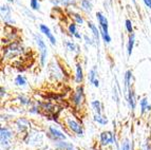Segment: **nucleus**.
Here are the masks:
<instances>
[{
	"instance_id": "obj_19",
	"label": "nucleus",
	"mask_w": 151,
	"mask_h": 150,
	"mask_svg": "<svg viewBox=\"0 0 151 150\" xmlns=\"http://www.w3.org/2000/svg\"><path fill=\"white\" fill-rule=\"evenodd\" d=\"M150 109V106L148 105V100L147 98H143L141 100V112L144 113L146 110H149Z\"/></svg>"
},
{
	"instance_id": "obj_13",
	"label": "nucleus",
	"mask_w": 151,
	"mask_h": 150,
	"mask_svg": "<svg viewBox=\"0 0 151 150\" xmlns=\"http://www.w3.org/2000/svg\"><path fill=\"white\" fill-rule=\"evenodd\" d=\"M83 78V69H81V66L78 63V65H76V83H81Z\"/></svg>"
},
{
	"instance_id": "obj_24",
	"label": "nucleus",
	"mask_w": 151,
	"mask_h": 150,
	"mask_svg": "<svg viewBox=\"0 0 151 150\" xmlns=\"http://www.w3.org/2000/svg\"><path fill=\"white\" fill-rule=\"evenodd\" d=\"M30 5L33 10H39V1L38 0H31L30 1Z\"/></svg>"
},
{
	"instance_id": "obj_4",
	"label": "nucleus",
	"mask_w": 151,
	"mask_h": 150,
	"mask_svg": "<svg viewBox=\"0 0 151 150\" xmlns=\"http://www.w3.org/2000/svg\"><path fill=\"white\" fill-rule=\"evenodd\" d=\"M67 124H68V127L70 128L73 132H75L76 134L79 135V136L83 135V129H81V126L79 125L77 122H75V120H72V118H68V120H67Z\"/></svg>"
},
{
	"instance_id": "obj_6",
	"label": "nucleus",
	"mask_w": 151,
	"mask_h": 150,
	"mask_svg": "<svg viewBox=\"0 0 151 150\" xmlns=\"http://www.w3.org/2000/svg\"><path fill=\"white\" fill-rule=\"evenodd\" d=\"M1 16L4 20L5 23H12L13 20L11 19V10L8 5H2L1 6Z\"/></svg>"
},
{
	"instance_id": "obj_12",
	"label": "nucleus",
	"mask_w": 151,
	"mask_h": 150,
	"mask_svg": "<svg viewBox=\"0 0 151 150\" xmlns=\"http://www.w3.org/2000/svg\"><path fill=\"white\" fill-rule=\"evenodd\" d=\"M17 127L19 130L23 131L24 129H27L29 127V120H25V118H19L17 120Z\"/></svg>"
},
{
	"instance_id": "obj_10",
	"label": "nucleus",
	"mask_w": 151,
	"mask_h": 150,
	"mask_svg": "<svg viewBox=\"0 0 151 150\" xmlns=\"http://www.w3.org/2000/svg\"><path fill=\"white\" fill-rule=\"evenodd\" d=\"M128 100H129V105H130L131 109L134 110V108H135L136 105V102H135V95H134V92L132 89L128 91Z\"/></svg>"
},
{
	"instance_id": "obj_28",
	"label": "nucleus",
	"mask_w": 151,
	"mask_h": 150,
	"mask_svg": "<svg viewBox=\"0 0 151 150\" xmlns=\"http://www.w3.org/2000/svg\"><path fill=\"white\" fill-rule=\"evenodd\" d=\"M69 32L72 34V35H75L76 33V25H74V23H71L70 25H69Z\"/></svg>"
},
{
	"instance_id": "obj_37",
	"label": "nucleus",
	"mask_w": 151,
	"mask_h": 150,
	"mask_svg": "<svg viewBox=\"0 0 151 150\" xmlns=\"http://www.w3.org/2000/svg\"><path fill=\"white\" fill-rule=\"evenodd\" d=\"M8 1H10V2H13V0H8Z\"/></svg>"
},
{
	"instance_id": "obj_31",
	"label": "nucleus",
	"mask_w": 151,
	"mask_h": 150,
	"mask_svg": "<svg viewBox=\"0 0 151 150\" xmlns=\"http://www.w3.org/2000/svg\"><path fill=\"white\" fill-rule=\"evenodd\" d=\"M72 2V0H60V3H63V5H69Z\"/></svg>"
},
{
	"instance_id": "obj_26",
	"label": "nucleus",
	"mask_w": 151,
	"mask_h": 150,
	"mask_svg": "<svg viewBox=\"0 0 151 150\" xmlns=\"http://www.w3.org/2000/svg\"><path fill=\"white\" fill-rule=\"evenodd\" d=\"M126 29H127V31H128L129 33H132L133 32V28H132V23H131V21L129 19H127L126 20Z\"/></svg>"
},
{
	"instance_id": "obj_18",
	"label": "nucleus",
	"mask_w": 151,
	"mask_h": 150,
	"mask_svg": "<svg viewBox=\"0 0 151 150\" xmlns=\"http://www.w3.org/2000/svg\"><path fill=\"white\" fill-rule=\"evenodd\" d=\"M15 83H16V85H17V86H20V87H22V86L27 85V79L23 77L22 75H18L17 77L15 78Z\"/></svg>"
},
{
	"instance_id": "obj_27",
	"label": "nucleus",
	"mask_w": 151,
	"mask_h": 150,
	"mask_svg": "<svg viewBox=\"0 0 151 150\" xmlns=\"http://www.w3.org/2000/svg\"><path fill=\"white\" fill-rule=\"evenodd\" d=\"M18 100H20V103L22 104V105H29V104L31 103V100H29V98L23 97V96H19V97H18Z\"/></svg>"
},
{
	"instance_id": "obj_35",
	"label": "nucleus",
	"mask_w": 151,
	"mask_h": 150,
	"mask_svg": "<svg viewBox=\"0 0 151 150\" xmlns=\"http://www.w3.org/2000/svg\"><path fill=\"white\" fill-rule=\"evenodd\" d=\"M74 36H75L76 38H78V39H81V36L79 35V34H78V33H76V34H75V35H74Z\"/></svg>"
},
{
	"instance_id": "obj_20",
	"label": "nucleus",
	"mask_w": 151,
	"mask_h": 150,
	"mask_svg": "<svg viewBox=\"0 0 151 150\" xmlns=\"http://www.w3.org/2000/svg\"><path fill=\"white\" fill-rule=\"evenodd\" d=\"M92 107H93V109L96 112V114H101V103H99V100H94V102H92Z\"/></svg>"
},
{
	"instance_id": "obj_9",
	"label": "nucleus",
	"mask_w": 151,
	"mask_h": 150,
	"mask_svg": "<svg viewBox=\"0 0 151 150\" xmlns=\"http://www.w3.org/2000/svg\"><path fill=\"white\" fill-rule=\"evenodd\" d=\"M40 30H41V32H42L43 34H45V35L49 38V40L51 41V43H52V45H55V43H56L55 37H54V36L52 35V33H51L50 29H49L48 27H47V25H40Z\"/></svg>"
},
{
	"instance_id": "obj_5",
	"label": "nucleus",
	"mask_w": 151,
	"mask_h": 150,
	"mask_svg": "<svg viewBox=\"0 0 151 150\" xmlns=\"http://www.w3.org/2000/svg\"><path fill=\"white\" fill-rule=\"evenodd\" d=\"M96 17H97L98 23L101 25V30L105 33H108V20H107V18L105 17V16L103 15V13H101V12H98L97 14H96Z\"/></svg>"
},
{
	"instance_id": "obj_23",
	"label": "nucleus",
	"mask_w": 151,
	"mask_h": 150,
	"mask_svg": "<svg viewBox=\"0 0 151 150\" xmlns=\"http://www.w3.org/2000/svg\"><path fill=\"white\" fill-rule=\"evenodd\" d=\"M65 45L68 48V50L70 51H74V52H78V47L73 43H70V41H67L65 43Z\"/></svg>"
},
{
	"instance_id": "obj_34",
	"label": "nucleus",
	"mask_w": 151,
	"mask_h": 150,
	"mask_svg": "<svg viewBox=\"0 0 151 150\" xmlns=\"http://www.w3.org/2000/svg\"><path fill=\"white\" fill-rule=\"evenodd\" d=\"M93 85L95 86V87H98V86H99V84H98V80L97 79H95V81L93 83Z\"/></svg>"
},
{
	"instance_id": "obj_30",
	"label": "nucleus",
	"mask_w": 151,
	"mask_h": 150,
	"mask_svg": "<svg viewBox=\"0 0 151 150\" xmlns=\"http://www.w3.org/2000/svg\"><path fill=\"white\" fill-rule=\"evenodd\" d=\"M122 150H130V145H129V141L126 140L124 142L123 146H122Z\"/></svg>"
},
{
	"instance_id": "obj_32",
	"label": "nucleus",
	"mask_w": 151,
	"mask_h": 150,
	"mask_svg": "<svg viewBox=\"0 0 151 150\" xmlns=\"http://www.w3.org/2000/svg\"><path fill=\"white\" fill-rule=\"evenodd\" d=\"M144 2H145L146 6H148L149 9H151V0H144Z\"/></svg>"
},
{
	"instance_id": "obj_29",
	"label": "nucleus",
	"mask_w": 151,
	"mask_h": 150,
	"mask_svg": "<svg viewBox=\"0 0 151 150\" xmlns=\"http://www.w3.org/2000/svg\"><path fill=\"white\" fill-rule=\"evenodd\" d=\"M74 18H75L76 22L79 23V25H83V17H81V15H78V14H74Z\"/></svg>"
},
{
	"instance_id": "obj_21",
	"label": "nucleus",
	"mask_w": 151,
	"mask_h": 150,
	"mask_svg": "<svg viewBox=\"0 0 151 150\" xmlns=\"http://www.w3.org/2000/svg\"><path fill=\"white\" fill-rule=\"evenodd\" d=\"M88 27L91 29V31L93 32V35L95 36V38H96V39H97V41H98V38H99V33H98L97 28H96L95 25H94L92 22H88Z\"/></svg>"
},
{
	"instance_id": "obj_3",
	"label": "nucleus",
	"mask_w": 151,
	"mask_h": 150,
	"mask_svg": "<svg viewBox=\"0 0 151 150\" xmlns=\"http://www.w3.org/2000/svg\"><path fill=\"white\" fill-rule=\"evenodd\" d=\"M0 131H1V146L5 148L9 147L10 140L12 138V132L9 130L8 128H4V127H1Z\"/></svg>"
},
{
	"instance_id": "obj_22",
	"label": "nucleus",
	"mask_w": 151,
	"mask_h": 150,
	"mask_svg": "<svg viewBox=\"0 0 151 150\" xmlns=\"http://www.w3.org/2000/svg\"><path fill=\"white\" fill-rule=\"evenodd\" d=\"M95 76H96V68L94 67L92 70L89 72V81L91 84H93L95 81Z\"/></svg>"
},
{
	"instance_id": "obj_17",
	"label": "nucleus",
	"mask_w": 151,
	"mask_h": 150,
	"mask_svg": "<svg viewBox=\"0 0 151 150\" xmlns=\"http://www.w3.org/2000/svg\"><path fill=\"white\" fill-rule=\"evenodd\" d=\"M130 77H131V71H127L126 74H125V91L130 90V88H129V85H130Z\"/></svg>"
},
{
	"instance_id": "obj_11",
	"label": "nucleus",
	"mask_w": 151,
	"mask_h": 150,
	"mask_svg": "<svg viewBox=\"0 0 151 150\" xmlns=\"http://www.w3.org/2000/svg\"><path fill=\"white\" fill-rule=\"evenodd\" d=\"M50 132L55 138H59V140H65V135H63L60 131H58L56 128L50 127Z\"/></svg>"
},
{
	"instance_id": "obj_15",
	"label": "nucleus",
	"mask_w": 151,
	"mask_h": 150,
	"mask_svg": "<svg viewBox=\"0 0 151 150\" xmlns=\"http://www.w3.org/2000/svg\"><path fill=\"white\" fill-rule=\"evenodd\" d=\"M81 8L86 12H91L92 10V4H91L90 0H81Z\"/></svg>"
},
{
	"instance_id": "obj_1",
	"label": "nucleus",
	"mask_w": 151,
	"mask_h": 150,
	"mask_svg": "<svg viewBox=\"0 0 151 150\" xmlns=\"http://www.w3.org/2000/svg\"><path fill=\"white\" fill-rule=\"evenodd\" d=\"M3 53H4L5 57L13 58L22 53V48L18 45V43H11V45H9L8 47L3 49Z\"/></svg>"
},
{
	"instance_id": "obj_14",
	"label": "nucleus",
	"mask_w": 151,
	"mask_h": 150,
	"mask_svg": "<svg viewBox=\"0 0 151 150\" xmlns=\"http://www.w3.org/2000/svg\"><path fill=\"white\" fill-rule=\"evenodd\" d=\"M133 45H134V34L131 33L129 36V43H128V55L130 56L132 50H133Z\"/></svg>"
},
{
	"instance_id": "obj_25",
	"label": "nucleus",
	"mask_w": 151,
	"mask_h": 150,
	"mask_svg": "<svg viewBox=\"0 0 151 150\" xmlns=\"http://www.w3.org/2000/svg\"><path fill=\"white\" fill-rule=\"evenodd\" d=\"M101 36H103V39H104V41H105V43H109L111 41V37L110 36H109V34L108 33H105L104 32L103 30H101Z\"/></svg>"
},
{
	"instance_id": "obj_33",
	"label": "nucleus",
	"mask_w": 151,
	"mask_h": 150,
	"mask_svg": "<svg viewBox=\"0 0 151 150\" xmlns=\"http://www.w3.org/2000/svg\"><path fill=\"white\" fill-rule=\"evenodd\" d=\"M30 112H31V113H37V112H38L37 108H32V109L30 110Z\"/></svg>"
},
{
	"instance_id": "obj_36",
	"label": "nucleus",
	"mask_w": 151,
	"mask_h": 150,
	"mask_svg": "<svg viewBox=\"0 0 151 150\" xmlns=\"http://www.w3.org/2000/svg\"><path fill=\"white\" fill-rule=\"evenodd\" d=\"M3 92H5L4 89H3V88H1V97H3V94H4Z\"/></svg>"
},
{
	"instance_id": "obj_8",
	"label": "nucleus",
	"mask_w": 151,
	"mask_h": 150,
	"mask_svg": "<svg viewBox=\"0 0 151 150\" xmlns=\"http://www.w3.org/2000/svg\"><path fill=\"white\" fill-rule=\"evenodd\" d=\"M101 145L106 146L110 143L113 142V135L112 133L109 132V131H105L101 134Z\"/></svg>"
},
{
	"instance_id": "obj_7",
	"label": "nucleus",
	"mask_w": 151,
	"mask_h": 150,
	"mask_svg": "<svg viewBox=\"0 0 151 150\" xmlns=\"http://www.w3.org/2000/svg\"><path fill=\"white\" fill-rule=\"evenodd\" d=\"M83 89L81 87H79L73 95V103L76 106H79L83 103Z\"/></svg>"
},
{
	"instance_id": "obj_16",
	"label": "nucleus",
	"mask_w": 151,
	"mask_h": 150,
	"mask_svg": "<svg viewBox=\"0 0 151 150\" xmlns=\"http://www.w3.org/2000/svg\"><path fill=\"white\" fill-rule=\"evenodd\" d=\"M94 120L97 122L98 124H101V125H106L107 123H108V120H107L105 116H101V114H95V116H94Z\"/></svg>"
},
{
	"instance_id": "obj_2",
	"label": "nucleus",
	"mask_w": 151,
	"mask_h": 150,
	"mask_svg": "<svg viewBox=\"0 0 151 150\" xmlns=\"http://www.w3.org/2000/svg\"><path fill=\"white\" fill-rule=\"evenodd\" d=\"M35 39L38 45V49L40 51V63H41V66H45V58H47V47H45L43 40L41 39L39 36H35Z\"/></svg>"
}]
</instances>
